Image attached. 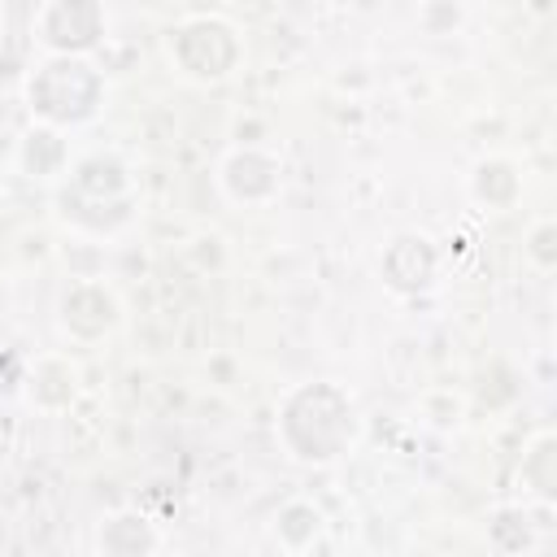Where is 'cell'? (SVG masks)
Segmentation results:
<instances>
[{"instance_id":"6da1fadb","label":"cell","mask_w":557,"mask_h":557,"mask_svg":"<svg viewBox=\"0 0 557 557\" xmlns=\"http://www.w3.org/2000/svg\"><path fill=\"white\" fill-rule=\"evenodd\" d=\"M100 74L78 57H52L30 78V109L48 122H87L100 109Z\"/></svg>"}]
</instances>
